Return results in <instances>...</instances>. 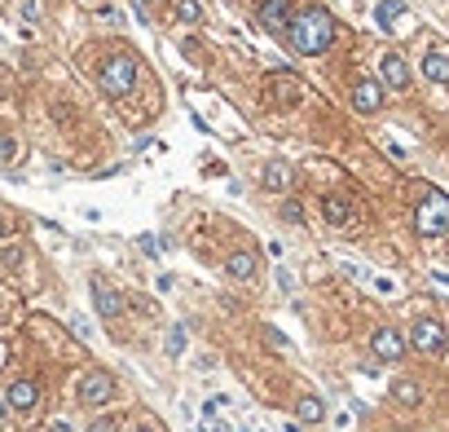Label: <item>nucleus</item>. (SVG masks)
I'll list each match as a JSON object with an SVG mask.
<instances>
[{
    "label": "nucleus",
    "mask_w": 449,
    "mask_h": 432,
    "mask_svg": "<svg viewBox=\"0 0 449 432\" xmlns=\"http://www.w3.org/2000/svg\"><path fill=\"white\" fill-rule=\"evenodd\" d=\"M370 353L379 357V362H401L405 357V335L396 327H379L370 335Z\"/></svg>",
    "instance_id": "obj_8"
},
{
    "label": "nucleus",
    "mask_w": 449,
    "mask_h": 432,
    "mask_svg": "<svg viewBox=\"0 0 449 432\" xmlns=\"http://www.w3.org/2000/svg\"><path fill=\"white\" fill-rule=\"evenodd\" d=\"M414 230L423 238H441L449 230V195L445 190H423V203L414 208Z\"/></svg>",
    "instance_id": "obj_3"
},
{
    "label": "nucleus",
    "mask_w": 449,
    "mask_h": 432,
    "mask_svg": "<svg viewBox=\"0 0 449 432\" xmlns=\"http://www.w3.org/2000/svg\"><path fill=\"white\" fill-rule=\"evenodd\" d=\"M379 80L387 84V89H410V84H414V75H410V62H405L401 53H383Z\"/></svg>",
    "instance_id": "obj_11"
},
{
    "label": "nucleus",
    "mask_w": 449,
    "mask_h": 432,
    "mask_svg": "<svg viewBox=\"0 0 449 432\" xmlns=\"http://www.w3.org/2000/svg\"><path fill=\"white\" fill-rule=\"evenodd\" d=\"M374 291H383V296H392V291H396V282H392V278H374Z\"/></svg>",
    "instance_id": "obj_29"
},
{
    "label": "nucleus",
    "mask_w": 449,
    "mask_h": 432,
    "mask_svg": "<svg viewBox=\"0 0 449 432\" xmlns=\"http://www.w3.org/2000/svg\"><path fill=\"white\" fill-rule=\"evenodd\" d=\"M5 402H9V411L31 415L35 406H40V384H35V379H14V384L5 388Z\"/></svg>",
    "instance_id": "obj_9"
},
{
    "label": "nucleus",
    "mask_w": 449,
    "mask_h": 432,
    "mask_svg": "<svg viewBox=\"0 0 449 432\" xmlns=\"http://www.w3.org/2000/svg\"><path fill=\"white\" fill-rule=\"evenodd\" d=\"M163 349H167V357H181V353H185V327H181V322H176L172 331H167Z\"/></svg>",
    "instance_id": "obj_21"
},
{
    "label": "nucleus",
    "mask_w": 449,
    "mask_h": 432,
    "mask_svg": "<svg viewBox=\"0 0 449 432\" xmlns=\"http://www.w3.org/2000/svg\"><path fill=\"white\" fill-rule=\"evenodd\" d=\"M423 80L449 84V53L445 49H428V53H423Z\"/></svg>",
    "instance_id": "obj_13"
},
{
    "label": "nucleus",
    "mask_w": 449,
    "mask_h": 432,
    "mask_svg": "<svg viewBox=\"0 0 449 432\" xmlns=\"http://www.w3.org/2000/svg\"><path fill=\"white\" fill-rule=\"evenodd\" d=\"M256 269H260L256 251H234V256L225 260V273H229V278H238V282H251V278H256Z\"/></svg>",
    "instance_id": "obj_12"
},
{
    "label": "nucleus",
    "mask_w": 449,
    "mask_h": 432,
    "mask_svg": "<svg viewBox=\"0 0 449 432\" xmlns=\"http://www.w3.org/2000/svg\"><path fill=\"white\" fill-rule=\"evenodd\" d=\"M401 14H405V0H379V5H374V22H379L383 31H392L396 22H401Z\"/></svg>",
    "instance_id": "obj_15"
},
{
    "label": "nucleus",
    "mask_w": 449,
    "mask_h": 432,
    "mask_svg": "<svg viewBox=\"0 0 449 432\" xmlns=\"http://www.w3.org/2000/svg\"><path fill=\"white\" fill-rule=\"evenodd\" d=\"M141 5H159V0H141Z\"/></svg>",
    "instance_id": "obj_33"
},
{
    "label": "nucleus",
    "mask_w": 449,
    "mask_h": 432,
    "mask_svg": "<svg viewBox=\"0 0 449 432\" xmlns=\"http://www.w3.org/2000/svg\"><path fill=\"white\" fill-rule=\"evenodd\" d=\"M383 106V80H357L353 84V111L357 115H374Z\"/></svg>",
    "instance_id": "obj_10"
},
{
    "label": "nucleus",
    "mask_w": 449,
    "mask_h": 432,
    "mask_svg": "<svg viewBox=\"0 0 449 432\" xmlns=\"http://www.w3.org/2000/svg\"><path fill=\"white\" fill-rule=\"evenodd\" d=\"M291 186V172H286V163H264V190H273V195H282V190Z\"/></svg>",
    "instance_id": "obj_17"
},
{
    "label": "nucleus",
    "mask_w": 449,
    "mask_h": 432,
    "mask_svg": "<svg viewBox=\"0 0 449 432\" xmlns=\"http://www.w3.org/2000/svg\"><path fill=\"white\" fill-rule=\"evenodd\" d=\"M282 221H286V225H300V221H304V208H300V199H282Z\"/></svg>",
    "instance_id": "obj_23"
},
{
    "label": "nucleus",
    "mask_w": 449,
    "mask_h": 432,
    "mask_svg": "<svg viewBox=\"0 0 449 432\" xmlns=\"http://www.w3.org/2000/svg\"><path fill=\"white\" fill-rule=\"evenodd\" d=\"M137 80H141V66H137L132 53H111L97 66V84H102L106 98H128V93L137 89Z\"/></svg>",
    "instance_id": "obj_2"
},
{
    "label": "nucleus",
    "mask_w": 449,
    "mask_h": 432,
    "mask_svg": "<svg viewBox=\"0 0 449 432\" xmlns=\"http://www.w3.org/2000/svg\"><path fill=\"white\" fill-rule=\"evenodd\" d=\"M18 154H22V146H18V137H0V163H14L18 159Z\"/></svg>",
    "instance_id": "obj_22"
},
{
    "label": "nucleus",
    "mask_w": 449,
    "mask_h": 432,
    "mask_svg": "<svg viewBox=\"0 0 449 432\" xmlns=\"http://www.w3.org/2000/svg\"><path fill=\"white\" fill-rule=\"evenodd\" d=\"M322 212H326V221H331V225H348V221H353V203H348L344 195H326Z\"/></svg>",
    "instance_id": "obj_14"
},
{
    "label": "nucleus",
    "mask_w": 449,
    "mask_h": 432,
    "mask_svg": "<svg viewBox=\"0 0 449 432\" xmlns=\"http://www.w3.org/2000/svg\"><path fill=\"white\" fill-rule=\"evenodd\" d=\"M295 415H300V424H322V419H326V402L309 393V397L295 402Z\"/></svg>",
    "instance_id": "obj_16"
},
{
    "label": "nucleus",
    "mask_w": 449,
    "mask_h": 432,
    "mask_svg": "<svg viewBox=\"0 0 449 432\" xmlns=\"http://www.w3.org/2000/svg\"><path fill=\"white\" fill-rule=\"evenodd\" d=\"M273 102H295V75H273Z\"/></svg>",
    "instance_id": "obj_20"
},
{
    "label": "nucleus",
    "mask_w": 449,
    "mask_h": 432,
    "mask_svg": "<svg viewBox=\"0 0 449 432\" xmlns=\"http://www.w3.org/2000/svg\"><path fill=\"white\" fill-rule=\"evenodd\" d=\"M410 344H414L419 353H428V357H441L445 353V327L432 322V318H419L414 327H410Z\"/></svg>",
    "instance_id": "obj_5"
},
{
    "label": "nucleus",
    "mask_w": 449,
    "mask_h": 432,
    "mask_svg": "<svg viewBox=\"0 0 449 432\" xmlns=\"http://www.w3.org/2000/svg\"><path fill=\"white\" fill-rule=\"evenodd\" d=\"M9 234H14V221H5V216H0V243H9Z\"/></svg>",
    "instance_id": "obj_31"
},
{
    "label": "nucleus",
    "mask_w": 449,
    "mask_h": 432,
    "mask_svg": "<svg viewBox=\"0 0 449 432\" xmlns=\"http://www.w3.org/2000/svg\"><path fill=\"white\" fill-rule=\"evenodd\" d=\"M132 432H159V424H154V419H137V424H132Z\"/></svg>",
    "instance_id": "obj_30"
},
{
    "label": "nucleus",
    "mask_w": 449,
    "mask_h": 432,
    "mask_svg": "<svg viewBox=\"0 0 449 432\" xmlns=\"http://www.w3.org/2000/svg\"><path fill=\"white\" fill-rule=\"evenodd\" d=\"M93 309H97V314H102L106 322H115V318H124V309H128V300L124 296H119L115 291V287L111 282H106V278H97V273H93Z\"/></svg>",
    "instance_id": "obj_6"
},
{
    "label": "nucleus",
    "mask_w": 449,
    "mask_h": 432,
    "mask_svg": "<svg viewBox=\"0 0 449 432\" xmlns=\"http://www.w3.org/2000/svg\"><path fill=\"white\" fill-rule=\"evenodd\" d=\"M286 40H291V49H295L300 57H322L335 44V18H331V9H322V5L300 9V14L291 18V27H286Z\"/></svg>",
    "instance_id": "obj_1"
},
{
    "label": "nucleus",
    "mask_w": 449,
    "mask_h": 432,
    "mask_svg": "<svg viewBox=\"0 0 449 432\" xmlns=\"http://www.w3.org/2000/svg\"><path fill=\"white\" fill-rule=\"evenodd\" d=\"M119 424H124V419L106 415V419H97V424H93V432H119Z\"/></svg>",
    "instance_id": "obj_25"
},
{
    "label": "nucleus",
    "mask_w": 449,
    "mask_h": 432,
    "mask_svg": "<svg viewBox=\"0 0 449 432\" xmlns=\"http://www.w3.org/2000/svg\"><path fill=\"white\" fill-rule=\"evenodd\" d=\"M22 18H27V22L40 18V0H22Z\"/></svg>",
    "instance_id": "obj_27"
},
{
    "label": "nucleus",
    "mask_w": 449,
    "mask_h": 432,
    "mask_svg": "<svg viewBox=\"0 0 449 432\" xmlns=\"http://www.w3.org/2000/svg\"><path fill=\"white\" fill-rule=\"evenodd\" d=\"M0 256H5V265H18V260H22V247H5Z\"/></svg>",
    "instance_id": "obj_28"
},
{
    "label": "nucleus",
    "mask_w": 449,
    "mask_h": 432,
    "mask_svg": "<svg viewBox=\"0 0 449 432\" xmlns=\"http://www.w3.org/2000/svg\"><path fill=\"white\" fill-rule=\"evenodd\" d=\"M291 0H260V9H256V22L269 35H286V27H291Z\"/></svg>",
    "instance_id": "obj_7"
},
{
    "label": "nucleus",
    "mask_w": 449,
    "mask_h": 432,
    "mask_svg": "<svg viewBox=\"0 0 449 432\" xmlns=\"http://www.w3.org/2000/svg\"><path fill=\"white\" fill-rule=\"evenodd\" d=\"M5 411H9V402H5V397H0V419H5Z\"/></svg>",
    "instance_id": "obj_32"
},
{
    "label": "nucleus",
    "mask_w": 449,
    "mask_h": 432,
    "mask_svg": "<svg viewBox=\"0 0 449 432\" xmlns=\"http://www.w3.org/2000/svg\"><path fill=\"white\" fill-rule=\"evenodd\" d=\"M264 344H269V349H277V353H286V335H277L273 327H264Z\"/></svg>",
    "instance_id": "obj_24"
},
{
    "label": "nucleus",
    "mask_w": 449,
    "mask_h": 432,
    "mask_svg": "<svg viewBox=\"0 0 449 432\" xmlns=\"http://www.w3.org/2000/svg\"><path fill=\"white\" fill-rule=\"evenodd\" d=\"M176 18L185 22V27H199L203 22V5L199 0H176Z\"/></svg>",
    "instance_id": "obj_19"
},
{
    "label": "nucleus",
    "mask_w": 449,
    "mask_h": 432,
    "mask_svg": "<svg viewBox=\"0 0 449 432\" xmlns=\"http://www.w3.org/2000/svg\"><path fill=\"white\" fill-rule=\"evenodd\" d=\"M392 397L401 402V406H419V402H423V388H419L414 379H396V384H392Z\"/></svg>",
    "instance_id": "obj_18"
},
{
    "label": "nucleus",
    "mask_w": 449,
    "mask_h": 432,
    "mask_svg": "<svg viewBox=\"0 0 449 432\" xmlns=\"http://www.w3.org/2000/svg\"><path fill=\"white\" fill-rule=\"evenodd\" d=\"M141 251H145V256H159V238H154V234H141Z\"/></svg>",
    "instance_id": "obj_26"
},
{
    "label": "nucleus",
    "mask_w": 449,
    "mask_h": 432,
    "mask_svg": "<svg viewBox=\"0 0 449 432\" xmlns=\"http://www.w3.org/2000/svg\"><path fill=\"white\" fill-rule=\"evenodd\" d=\"M111 397H115V375H111V370H89V375L80 379V402L89 406V411L106 406Z\"/></svg>",
    "instance_id": "obj_4"
}]
</instances>
